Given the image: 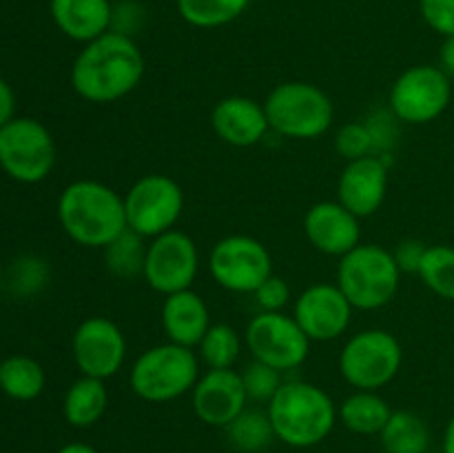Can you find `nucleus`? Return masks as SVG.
I'll list each match as a JSON object with an SVG mask.
<instances>
[{"mask_svg": "<svg viewBox=\"0 0 454 453\" xmlns=\"http://www.w3.org/2000/svg\"><path fill=\"white\" fill-rule=\"evenodd\" d=\"M145 53L136 40L111 29L80 49L71 67V87L91 105H111L140 87Z\"/></svg>", "mask_w": 454, "mask_h": 453, "instance_id": "obj_1", "label": "nucleus"}, {"mask_svg": "<svg viewBox=\"0 0 454 453\" xmlns=\"http://www.w3.org/2000/svg\"><path fill=\"white\" fill-rule=\"evenodd\" d=\"M58 220L67 238L87 249H105L129 229L124 195L100 180H74L58 198Z\"/></svg>", "mask_w": 454, "mask_h": 453, "instance_id": "obj_2", "label": "nucleus"}, {"mask_svg": "<svg viewBox=\"0 0 454 453\" xmlns=\"http://www.w3.org/2000/svg\"><path fill=\"white\" fill-rule=\"evenodd\" d=\"M275 440L293 449L322 444L340 422L337 404L322 386L306 380H284L282 389L266 404Z\"/></svg>", "mask_w": 454, "mask_h": 453, "instance_id": "obj_3", "label": "nucleus"}, {"mask_svg": "<svg viewBox=\"0 0 454 453\" xmlns=\"http://www.w3.org/2000/svg\"><path fill=\"white\" fill-rule=\"evenodd\" d=\"M402 269L393 251L375 242H359L340 258L335 284L355 311H377L395 300Z\"/></svg>", "mask_w": 454, "mask_h": 453, "instance_id": "obj_4", "label": "nucleus"}, {"mask_svg": "<svg viewBox=\"0 0 454 453\" xmlns=\"http://www.w3.org/2000/svg\"><path fill=\"white\" fill-rule=\"evenodd\" d=\"M198 354L176 342L149 346L129 369V386L145 402L164 404L191 393L202 376Z\"/></svg>", "mask_w": 454, "mask_h": 453, "instance_id": "obj_5", "label": "nucleus"}, {"mask_svg": "<svg viewBox=\"0 0 454 453\" xmlns=\"http://www.w3.org/2000/svg\"><path fill=\"white\" fill-rule=\"evenodd\" d=\"M270 131L291 140H315L331 131L335 105L317 84L288 80L270 89L264 100Z\"/></svg>", "mask_w": 454, "mask_h": 453, "instance_id": "obj_6", "label": "nucleus"}, {"mask_svg": "<svg viewBox=\"0 0 454 453\" xmlns=\"http://www.w3.org/2000/svg\"><path fill=\"white\" fill-rule=\"evenodd\" d=\"M403 364L402 342L386 329L353 333L340 351V373L353 389L380 391L397 378Z\"/></svg>", "mask_w": 454, "mask_h": 453, "instance_id": "obj_7", "label": "nucleus"}, {"mask_svg": "<svg viewBox=\"0 0 454 453\" xmlns=\"http://www.w3.org/2000/svg\"><path fill=\"white\" fill-rule=\"evenodd\" d=\"M56 158V140L40 120L16 115L0 129V169L12 180L38 185L53 171Z\"/></svg>", "mask_w": 454, "mask_h": 453, "instance_id": "obj_8", "label": "nucleus"}, {"mask_svg": "<svg viewBox=\"0 0 454 453\" xmlns=\"http://www.w3.org/2000/svg\"><path fill=\"white\" fill-rule=\"evenodd\" d=\"M127 226L142 238H155L176 229L184 211V191L167 173H146L124 194Z\"/></svg>", "mask_w": 454, "mask_h": 453, "instance_id": "obj_9", "label": "nucleus"}, {"mask_svg": "<svg viewBox=\"0 0 454 453\" xmlns=\"http://www.w3.org/2000/svg\"><path fill=\"white\" fill-rule=\"evenodd\" d=\"M452 100L450 76L437 65H415L397 76L388 91L390 114L406 124H428Z\"/></svg>", "mask_w": 454, "mask_h": 453, "instance_id": "obj_10", "label": "nucleus"}, {"mask_svg": "<svg viewBox=\"0 0 454 453\" xmlns=\"http://www.w3.org/2000/svg\"><path fill=\"white\" fill-rule=\"evenodd\" d=\"M208 271L217 287L231 293H255L273 275V258L262 240L247 234L224 235L208 253Z\"/></svg>", "mask_w": 454, "mask_h": 453, "instance_id": "obj_11", "label": "nucleus"}, {"mask_svg": "<svg viewBox=\"0 0 454 453\" xmlns=\"http://www.w3.org/2000/svg\"><path fill=\"white\" fill-rule=\"evenodd\" d=\"M244 342L253 360L288 373L300 369L310 354V340L297 320L284 311H260L247 324Z\"/></svg>", "mask_w": 454, "mask_h": 453, "instance_id": "obj_12", "label": "nucleus"}, {"mask_svg": "<svg viewBox=\"0 0 454 453\" xmlns=\"http://www.w3.org/2000/svg\"><path fill=\"white\" fill-rule=\"evenodd\" d=\"M200 271V251L195 240L180 229L155 235L146 244L142 278L160 296L193 287Z\"/></svg>", "mask_w": 454, "mask_h": 453, "instance_id": "obj_13", "label": "nucleus"}, {"mask_svg": "<svg viewBox=\"0 0 454 453\" xmlns=\"http://www.w3.org/2000/svg\"><path fill=\"white\" fill-rule=\"evenodd\" d=\"M71 355L80 376L109 380L118 376L127 360V338L114 320L91 315L75 327Z\"/></svg>", "mask_w": 454, "mask_h": 453, "instance_id": "obj_14", "label": "nucleus"}, {"mask_svg": "<svg viewBox=\"0 0 454 453\" xmlns=\"http://www.w3.org/2000/svg\"><path fill=\"white\" fill-rule=\"evenodd\" d=\"M353 311V305L335 282H317L295 298L293 318L310 342H333L348 331Z\"/></svg>", "mask_w": 454, "mask_h": 453, "instance_id": "obj_15", "label": "nucleus"}, {"mask_svg": "<svg viewBox=\"0 0 454 453\" xmlns=\"http://www.w3.org/2000/svg\"><path fill=\"white\" fill-rule=\"evenodd\" d=\"M191 404L204 425L226 429L244 409H248V395L239 371L207 369L191 391Z\"/></svg>", "mask_w": 454, "mask_h": 453, "instance_id": "obj_16", "label": "nucleus"}, {"mask_svg": "<svg viewBox=\"0 0 454 453\" xmlns=\"http://www.w3.org/2000/svg\"><path fill=\"white\" fill-rule=\"evenodd\" d=\"M388 195V164L381 155L346 163L337 180V200L362 220L381 209Z\"/></svg>", "mask_w": 454, "mask_h": 453, "instance_id": "obj_17", "label": "nucleus"}, {"mask_svg": "<svg viewBox=\"0 0 454 453\" xmlns=\"http://www.w3.org/2000/svg\"><path fill=\"white\" fill-rule=\"evenodd\" d=\"M304 234L310 247L333 258L346 256L362 242L359 218L350 213L340 200L315 203L304 216Z\"/></svg>", "mask_w": 454, "mask_h": 453, "instance_id": "obj_18", "label": "nucleus"}, {"mask_svg": "<svg viewBox=\"0 0 454 453\" xmlns=\"http://www.w3.org/2000/svg\"><path fill=\"white\" fill-rule=\"evenodd\" d=\"M211 127L222 142L231 147H255L270 131L264 102L248 96H226L211 111Z\"/></svg>", "mask_w": 454, "mask_h": 453, "instance_id": "obj_19", "label": "nucleus"}, {"mask_svg": "<svg viewBox=\"0 0 454 453\" xmlns=\"http://www.w3.org/2000/svg\"><path fill=\"white\" fill-rule=\"evenodd\" d=\"M162 329L168 342L195 349L204 333L211 327V311L207 300L193 289L164 296L162 302Z\"/></svg>", "mask_w": 454, "mask_h": 453, "instance_id": "obj_20", "label": "nucleus"}, {"mask_svg": "<svg viewBox=\"0 0 454 453\" xmlns=\"http://www.w3.org/2000/svg\"><path fill=\"white\" fill-rule=\"evenodd\" d=\"M49 12L58 29L75 43L87 44L114 29L111 0H51Z\"/></svg>", "mask_w": 454, "mask_h": 453, "instance_id": "obj_21", "label": "nucleus"}, {"mask_svg": "<svg viewBox=\"0 0 454 453\" xmlns=\"http://www.w3.org/2000/svg\"><path fill=\"white\" fill-rule=\"evenodd\" d=\"M105 382L89 376H80L78 380L71 382L62 400V416L71 426L89 429L102 420L109 407V391Z\"/></svg>", "mask_w": 454, "mask_h": 453, "instance_id": "obj_22", "label": "nucleus"}, {"mask_svg": "<svg viewBox=\"0 0 454 453\" xmlns=\"http://www.w3.org/2000/svg\"><path fill=\"white\" fill-rule=\"evenodd\" d=\"M390 413L393 409H390L388 400L381 398L380 391L355 389L337 407L340 422L355 435H380Z\"/></svg>", "mask_w": 454, "mask_h": 453, "instance_id": "obj_23", "label": "nucleus"}, {"mask_svg": "<svg viewBox=\"0 0 454 453\" xmlns=\"http://www.w3.org/2000/svg\"><path fill=\"white\" fill-rule=\"evenodd\" d=\"M47 385V376L38 360L29 355H9L0 362V391L18 402H31Z\"/></svg>", "mask_w": 454, "mask_h": 453, "instance_id": "obj_24", "label": "nucleus"}, {"mask_svg": "<svg viewBox=\"0 0 454 453\" xmlns=\"http://www.w3.org/2000/svg\"><path fill=\"white\" fill-rule=\"evenodd\" d=\"M381 447L388 453H426L430 447V429L415 411L390 413L388 422L380 433Z\"/></svg>", "mask_w": 454, "mask_h": 453, "instance_id": "obj_25", "label": "nucleus"}, {"mask_svg": "<svg viewBox=\"0 0 454 453\" xmlns=\"http://www.w3.org/2000/svg\"><path fill=\"white\" fill-rule=\"evenodd\" d=\"M251 0H176L182 20L195 29H220L238 20Z\"/></svg>", "mask_w": 454, "mask_h": 453, "instance_id": "obj_26", "label": "nucleus"}, {"mask_svg": "<svg viewBox=\"0 0 454 453\" xmlns=\"http://www.w3.org/2000/svg\"><path fill=\"white\" fill-rule=\"evenodd\" d=\"M242 336L231 324L215 322L208 327L200 345L195 346L200 362L207 369H233L242 354Z\"/></svg>", "mask_w": 454, "mask_h": 453, "instance_id": "obj_27", "label": "nucleus"}, {"mask_svg": "<svg viewBox=\"0 0 454 453\" xmlns=\"http://www.w3.org/2000/svg\"><path fill=\"white\" fill-rule=\"evenodd\" d=\"M102 251H105L106 269H109L115 278L133 280L137 278V275H142V271H145V258H146L145 238L133 234L131 229L120 234L118 238H115L111 244H106Z\"/></svg>", "mask_w": 454, "mask_h": 453, "instance_id": "obj_28", "label": "nucleus"}, {"mask_svg": "<svg viewBox=\"0 0 454 453\" xmlns=\"http://www.w3.org/2000/svg\"><path fill=\"white\" fill-rule=\"evenodd\" d=\"M231 444L242 453H260L275 440L273 425L269 413L257 409H244L229 426H226Z\"/></svg>", "mask_w": 454, "mask_h": 453, "instance_id": "obj_29", "label": "nucleus"}, {"mask_svg": "<svg viewBox=\"0 0 454 453\" xmlns=\"http://www.w3.org/2000/svg\"><path fill=\"white\" fill-rule=\"evenodd\" d=\"M417 275L434 296L454 302V247L430 244Z\"/></svg>", "mask_w": 454, "mask_h": 453, "instance_id": "obj_30", "label": "nucleus"}, {"mask_svg": "<svg viewBox=\"0 0 454 453\" xmlns=\"http://www.w3.org/2000/svg\"><path fill=\"white\" fill-rule=\"evenodd\" d=\"M239 376H242L248 400L260 404H269L284 385V373L269 367V364L260 362V360H251L239 371Z\"/></svg>", "mask_w": 454, "mask_h": 453, "instance_id": "obj_31", "label": "nucleus"}, {"mask_svg": "<svg viewBox=\"0 0 454 453\" xmlns=\"http://www.w3.org/2000/svg\"><path fill=\"white\" fill-rule=\"evenodd\" d=\"M335 149L346 163L350 160L366 158L377 149L375 136H372L371 124L366 123H346L335 133Z\"/></svg>", "mask_w": 454, "mask_h": 453, "instance_id": "obj_32", "label": "nucleus"}, {"mask_svg": "<svg viewBox=\"0 0 454 453\" xmlns=\"http://www.w3.org/2000/svg\"><path fill=\"white\" fill-rule=\"evenodd\" d=\"M419 12L426 25L439 36H454V0H419Z\"/></svg>", "mask_w": 454, "mask_h": 453, "instance_id": "obj_33", "label": "nucleus"}, {"mask_svg": "<svg viewBox=\"0 0 454 453\" xmlns=\"http://www.w3.org/2000/svg\"><path fill=\"white\" fill-rule=\"evenodd\" d=\"M253 296H255V305L260 306V311H284V306L291 302L293 293L286 280L273 274L257 287Z\"/></svg>", "mask_w": 454, "mask_h": 453, "instance_id": "obj_34", "label": "nucleus"}, {"mask_svg": "<svg viewBox=\"0 0 454 453\" xmlns=\"http://www.w3.org/2000/svg\"><path fill=\"white\" fill-rule=\"evenodd\" d=\"M426 249H428V244H424L417 238L402 240V242L393 249V256L395 260H397V266L402 269V274H419Z\"/></svg>", "mask_w": 454, "mask_h": 453, "instance_id": "obj_35", "label": "nucleus"}, {"mask_svg": "<svg viewBox=\"0 0 454 453\" xmlns=\"http://www.w3.org/2000/svg\"><path fill=\"white\" fill-rule=\"evenodd\" d=\"M13 118H16V93L7 80L0 78V129Z\"/></svg>", "mask_w": 454, "mask_h": 453, "instance_id": "obj_36", "label": "nucleus"}, {"mask_svg": "<svg viewBox=\"0 0 454 453\" xmlns=\"http://www.w3.org/2000/svg\"><path fill=\"white\" fill-rule=\"evenodd\" d=\"M439 67H442L448 76H454V36L443 38L442 49H439Z\"/></svg>", "mask_w": 454, "mask_h": 453, "instance_id": "obj_37", "label": "nucleus"}, {"mask_svg": "<svg viewBox=\"0 0 454 453\" xmlns=\"http://www.w3.org/2000/svg\"><path fill=\"white\" fill-rule=\"evenodd\" d=\"M442 453H454V416L448 420L442 440Z\"/></svg>", "mask_w": 454, "mask_h": 453, "instance_id": "obj_38", "label": "nucleus"}, {"mask_svg": "<svg viewBox=\"0 0 454 453\" xmlns=\"http://www.w3.org/2000/svg\"><path fill=\"white\" fill-rule=\"evenodd\" d=\"M56 453H98V451L87 442H67L62 444Z\"/></svg>", "mask_w": 454, "mask_h": 453, "instance_id": "obj_39", "label": "nucleus"}, {"mask_svg": "<svg viewBox=\"0 0 454 453\" xmlns=\"http://www.w3.org/2000/svg\"><path fill=\"white\" fill-rule=\"evenodd\" d=\"M0 289H3V274H0Z\"/></svg>", "mask_w": 454, "mask_h": 453, "instance_id": "obj_40", "label": "nucleus"}, {"mask_svg": "<svg viewBox=\"0 0 454 453\" xmlns=\"http://www.w3.org/2000/svg\"><path fill=\"white\" fill-rule=\"evenodd\" d=\"M384 453H388V451H384Z\"/></svg>", "mask_w": 454, "mask_h": 453, "instance_id": "obj_41", "label": "nucleus"}]
</instances>
